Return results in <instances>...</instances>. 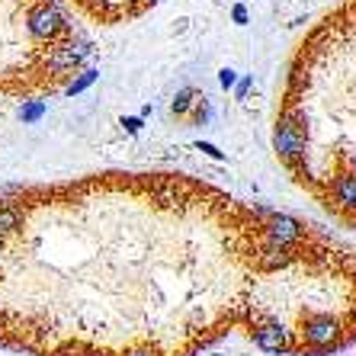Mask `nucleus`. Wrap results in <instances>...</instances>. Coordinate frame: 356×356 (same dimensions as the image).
Wrapping results in <instances>:
<instances>
[{"mask_svg":"<svg viewBox=\"0 0 356 356\" xmlns=\"http://www.w3.org/2000/svg\"><path fill=\"white\" fill-rule=\"evenodd\" d=\"M266 356L356 343V250L174 170L0 193V347L23 356Z\"/></svg>","mask_w":356,"mask_h":356,"instance_id":"nucleus-1","label":"nucleus"},{"mask_svg":"<svg viewBox=\"0 0 356 356\" xmlns=\"http://www.w3.org/2000/svg\"><path fill=\"white\" fill-rule=\"evenodd\" d=\"M273 151L321 212L356 232V0H337L292 49Z\"/></svg>","mask_w":356,"mask_h":356,"instance_id":"nucleus-2","label":"nucleus"},{"mask_svg":"<svg viewBox=\"0 0 356 356\" xmlns=\"http://www.w3.org/2000/svg\"><path fill=\"white\" fill-rule=\"evenodd\" d=\"M77 13H83L93 23L103 26H119V23H132V19L145 17L154 3L161 0H67Z\"/></svg>","mask_w":356,"mask_h":356,"instance_id":"nucleus-4","label":"nucleus"},{"mask_svg":"<svg viewBox=\"0 0 356 356\" xmlns=\"http://www.w3.org/2000/svg\"><path fill=\"white\" fill-rule=\"evenodd\" d=\"M87 45L58 0H0V97H49L81 74Z\"/></svg>","mask_w":356,"mask_h":356,"instance_id":"nucleus-3","label":"nucleus"}]
</instances>
